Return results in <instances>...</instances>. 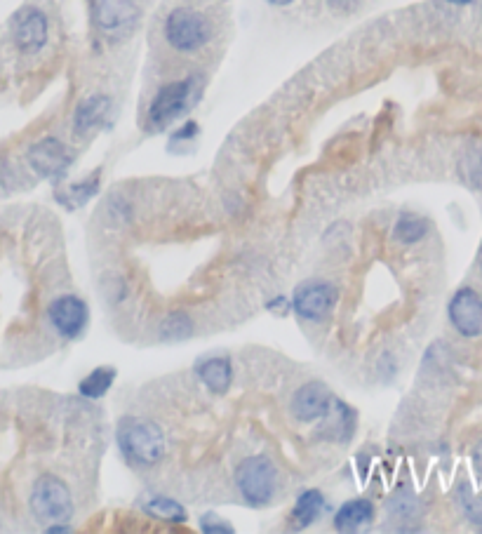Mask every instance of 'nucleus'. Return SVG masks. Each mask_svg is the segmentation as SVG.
Listing matches in <instances>:
<instances>
[{"label": "nucleus", "mask_w": 482, "mask_h": 534, "mask_svg": "<svg viewBox=\"0 0 482 534\" xmlns=\"http://www.w3.org/2000/svg\"><path fill=\"white\" fill-rule=\"evenodd\" d=\"M29 506L38 523L48 527L69 523L73 516V499L69 487H66L64 480L50 476V473H45V476L36 480V485L31 490Z\"/></svg>", "instance_id": "2"}, {"label": "nucleus", "mask_w": 482, "mask_h": 534, "mask_svg": "<svg viewBox=\"0 0 482 534\" xmlns=\"http://www.w3.org/2000/svg\"><path fill=\"white\" fill-rule=\"evenodd\" d=\"M236 485L247 504L266 506L276 495V469L266 457H250L238 466Z\"/></svg>", "instance_id": "4"}, {"label": "nucleus", "mask_w": 482, "mask_h": 534, "mask_svg": "<svg viewBox=\"0 0 482 534\" xmlns=\"http://www.w3.org/2000/svg\"><path fill=\"white\" fill-rule=\"evenodd\" d=\"M426 233H428V222L424 217L403 215L398 219L396 229H393V238H396L398 243L410 245V243H419Z\"/></svg>", "instance_id": "20"}, {"label": "nucleus", "mask_w": 482, "mask_h": 534, "mask_svg": "<svg viewBox=\"0 0 482 534\" xmlns=\"http://www.w3.org/2000/svg\"><path fill=\"white\" fill-rule=\"evenodd\" d=\"M337 287L325 280H309L301 283L292 295V309L304 320H323L337 304Z\"/></svg>", "instance_id": "7"}, {"label": "nucleus", "mask_w": 482, "mask_h": 534, "mask_svg": "<svg viewBox=\"0 0 482 534\" xmlns=\"http://www.w3.org/2000/svg\"><path fill=\"white\" fill-rule=\"evenodd\" d=\"M198 377L205 384L207 391L212 393H226L233 382V367L226 356H212L205 358L198 365Z\"/></svg>", "instance_id": "14"}, {"label": "nucleus", "mask_w": 482, "mask_h": 534, "mask_svg": "<svg viewBox=\"0 0 482 534\" xmlns=\"http://www.w3.org/2000/svg\"><path fill=\"white\" fill-rule=\"evenodd\" d=\"M50 325L55 332L64 339H76L85 332L87 323H90V309L83 299L76 295H62L50 304L48 309Z\"/></svg>", "instance_id": "8"}, {"label": "nucleus", "mask_w": 482, "mask_h": 534, "mask_svg": "<svg viewBox=\"0 0 482 534\" xmlns=\"http://www.w3.org/2000/svg\"><path fill=\"white\" fill-rule=\"evenodd\" d=\"M113 382H116V370H113V367H97V370H92L90 375L80 382L78 391L83 393L85 398L97 400L111 389Z\"/></svg>", "instance_id": "19"}, {"label": "nucleus", "mask_w": 482, "mask_h": 534, "mask_svg": "<svg viewBox=\"0 0 482 534\" xmlns=\"http://www.w3.org/2000/svg\"><path fill=\"white\" fill-rule=\"evenodd\" d=\"M323 419H330V438L334 440H348L353 433V426H356V415H353V410L348 405L341 403V400H332L330 410H327V415Z\"/></svg>", "instance_id": "18"}, {"label": "nucleus", "mask_w": 482, "mask_h": 534, "mask_svg": "<svg viewBox=\"0 0 482 534\" xmlns=\"http://www.w3.org/2000/svg\"><path fill=\"white\" fill-rule=\"evenodd\" d=\"M450 323L461 337H482V297L473 287H461L450 302Z\"/></svg>", "instance_id": "9"}, {"label": "nucleus", "mask_w": 482, "mask_h": 534, "mask_svg": "<svg viewBox=\"0 0 482 534\" xmlns=\"http://www.w3.org/2000/svg\"><path fill=\"white\" fill-rule=\"evenodd\" d=\"M99 189V175H95L92 179H85V182H80V184H73L71 189H69V196L73 203H85L87 198H92L97 193Z\"/></svg>", "instance_id": "24"}, {"label": "nucleus", "mask_w": 482, "mask_h": 534, "mask_svg": "<svg viewBox=\"0 0 482 534\" xmlns=\"http://www.w3.org/2000/svg\"><path fill=\"white\" fill-rule=\"evenodd\" d=\"M193 88H196V78L174 80V83H167L165 88H160L149 106L151 128H167L172 120L182 116L191 102Z\"/></svg>", "instance_id": "6"}, {"label": "nucleus", "mask_w": 482, "mask_h": 534, "mask_svg": "<svg viewBox=\"0 0 482 534\" xmlns=\"http://www.w3.org/2000/svg\"><path fill=\"white\" fill-rule=\"evenodd\" d=\"M165 40L177 52H198L212 38V26L196 10L179 8L172 10L165 19Z\"/></svg>", "instance_id": "3"}, {"label": "nucleus", "mask_w": 482, "mask_h": 534, "mask_svg": "<svg viewBox=\"0 0 482 534\" xmlns=\"http://www.w3.org/2000/svg\"><path fill=\"white\" fill-rule=\"evenodd\" d=\"M325 3L330 5V8H334V10H351L356 0H325Z\"/></svg>", "instance_id": "26"}, {"label": "nucleus", "mask_w": 482, "mask_h": 534, "mask_svg": "<svg viewBox=\"0 0 482 534\" xmlns=\"http://www.w3.org/2000/svg\"><path fill=\"white\" fill-rule=\"evenodd\" d=\"M461 175L471 186L482 189V151H468L461 160Z\"/></svg>", "instance_id": "22"}, {"label": "nucleus", "mask_w": 482, "mask_h": 534, "mask_svg": "<svg viewBox=\"0 0 482 534\" xmlns=\"http://www.w3.org/2000/svg\"><path fill=\"white\" fill-rule=\"evenodd\" d=\"M480 271H482V248H480Z\"/></svg>", "instance_id": "28"}, {"label": "nucleus", "mask_w": 482, "mask_h": 534, "mask_svg": "<svg viewBox=\"0 0 482 534\" xmlns=\"http://www.w3.org/2000/svg\"><path fill=\"white\" fill-rule=\"evenodd\" d=\"M200 530L203 532H226V534H231L233 532V527L231 525H226V520H219L217 516H205V518H200Z\"/></svg>", "instance_id": "25"}, {"label": "nucleus", "mask_w": 482, "mask_h": 534, "mask_svg": "<svg viewBox=\"0 0 482 534\" xmlns=\"http://www.w3.org/2000/svg\"><path fill=\"white\" fill-rule=\"evenodd\" d=\"M111 111V99L106 95H92L83 99L73 111V130L78 135H90L92 130L104 123Z\"/></svg>", "instance_id": "13"}, {"label": "nucleus", "mask_w": 482, "mask_h": 534, "mask_svg": "<svg viewBox=\"0 0 482 534\" xmlns=\"http://www.w3.org/2000/svg\"><path fill=\"white\" fill-rule=\"evenodd\" d=\"M146 516L160 520V523H170V525H184L189 513L179 502H174L170 497H151L146 499V504L142 506Z\"/></svg>", "instance_id": "16"}, {"label": "nucleus", "mask_w": 482, "mask_h": 534, "mask_svg": "<svg viewBox=\"0 0 482 534\" xmlns=\"http://www.w3.org/2000/svg\"><path fill=\"white\" fill-rule=\"evenodd\" d=\"M90 15L95 29L106 38H123L135 29L139 8L135 0H90Z\"/></svg>", "instance_id": "5"}, {"label": "nucleus", "mask_w": 482, "mask_h": 534, "mask_svg": "<svg viewBox=\"0 0 482 534\" xmlns=\"http://www.w3.org/2000/svg\"><path fill=\"white\" fill-rule=\"evenodd\" d=\"M461 509H464L466 518L473 525H482V492L478 497H473L468 487H461Z\"/></svg>", "instance_id": "23"}, {"label": "nucleus", "mask_w": 482, "mask_h": 534, "mask_svg": "<svg viewBox=\"0 0 482 534\" xmlns=\"http://www.w3.org/2000/svg\"><path fill=\"white\" fill-rule=\"evenodd\" d=\"M330 405H332L330 389L320 382L304 384L292 398L294 417L304 424L320 422V419L327 415V410H330Z\"/></svg>", "instance_id": "12"}, {"label": "nucleus", "mask_w": 482, "mask_h": 534, "mask_svg": "<svg viewBox=\"0 0 482 534\" xmlns=\"http://www.w3.org/2000/svg\"><path fill=\"white\" fill-rule=\"evenodd\" d=\"M29 165L45 179H59L71 165L66 146L55 137H45L29 149Z\"/></svg>", "instance_id": "11"}, {"label": "nucleus", "mask_w": 482, "mask_h": 534, "mask_svg": "<svg viewBox=\"0 0 482 534\" xmlns=\"http://www.w3.org/2000/svg\"><path fill=\"white\" fill-rule=\"evenodd\" d=\"M118 447L130 464L153 466L165 457V436L149 419L125 417L118 424Z\"/></svg>", "instance_id": "1"}, {"label": "nucleus", "mask_w": 482, "mask_h": 534, "mask_svg": "<svg viewBox=\"0 0 482 534\" xmlns=\"http://www.w3.org/2000/svg\"><path fill=\"white\" fill-rule=\"evenodd\" d=\"M191 332L193 323L186 313H170V316H165L163 323H160V335H163V339H170V342L189 337Z\"/></svg>", "instance_id": "21"}, {"label": "nucleus", "mask_w": 482, "mask_h": 534, "mask_svg": "<svg viewBox=\"0 0 482 534\" xmlns=\"http://www.w3.org/2000/svg\"><path fill=\"white\" fill-rule=\"evenodd\" d=\"M374 518V504L370 499H351V502L341 504V509L334 516V527L339 532H353L358 527L372 523Z\"/></svg>", "instance_id": "15"}, {"label": "nucleus", "mask_w": 482, "mask_h": 534, "mask_svg": "<svg viewBox=\"0 0 482 534\" xmlns=\"http://www.w3.org/2000/svg\"><path fill=\"white\" fill-rule=\"evenodd\" d=\"M12 38H15L19 52L36 55L48 43V17L36 8L19 10L12 22Z\"/></svg>", "instance_id": "10"}, {"label": "nucleus", "mask_w": 482, "mask_h": 534, "mask_svg": "<svg viewBox=\"0 0 482 534\" xmlns=\"http://www.w3.org/2000/svg\"><path fill=\"white\" fill-rule=\"evenodd\" d=\"M325 509V497L318 490H306L301 492L297 504H294L292 518L299 527H309L320 518V513Z\"/></svg>", "instance_id": "17"}, {"label": "nucleus", "mask_w": 482, "mask_h": 534, "mask_svg": "<svg viewBox=\"0 0 482 534\" xmlns=\"http://www.w3.org/2000/svg\"><path fill=\"white\" fill-rule=\"evenodd\" d=\"M266 3H269V5H276V8H285V5L294 3V0H266Z\"/></svg>", "instance_id": "27"}]
</instances>
